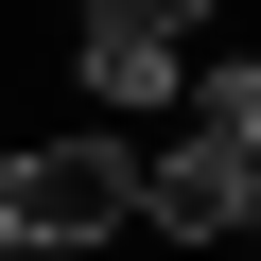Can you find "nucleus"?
I'll list each match as a JSON object with an SVG mask.
<instances>
[{"label": "nucleus", "instance_id": "f257e3e1", "mask_svg": "<svg viewBox=\"0 0 261 261\" xmlns=\"http://www.w3.org/2000/svg\"><path fill=\"white\" fill-rule=\"evenodd\" d=\"M122 226H157V244H244V226H261V140H209V122L122 140Z\"/></svg>", "mask_w": 261, "mask_h": 261}, {"label": "nucleus", "instance_id": "f03ea898", "mask_svg": "<svg viewBox=\"0 0 261 261\" xmlns=\"http://www.w3.org/2000/svg\"><path fill=\"white\" fill-rule=\"evenodd\" d=\"M105 226H122V140H105V122L0 157V261H87Z\"/></svg>", "mask_w": 261, "mask_h": 261}, {"label": "nucleus", "instance_id": "7ed1b4c3", "mask_svg": "<svg viewBox=\"0 0 261 261\" xmlns=\"http://www.w3.org/2000/svg\"><path fill=\"white\" fill-rule=\"evenodd\" d=\"M174 70H192V35L122 18V0H70V87L87 105H174Z\"/></svg>", "mask_w": 261, "mask_h": 261}, {"label": "nucleus", "instance_id": "20e7f679", "mask_svg": "<svg viewBox=\"0 0 261 261\" xmlns=\"http://www.w3.org/2000/svg\"><path fill=\"white\" fill-rule=\"evenodd\" d=\"M122 18H157V35H209V18H226V0H122Z\"/></svg>", "mask_w": 261, "mask_h": 261}]
</instances>
